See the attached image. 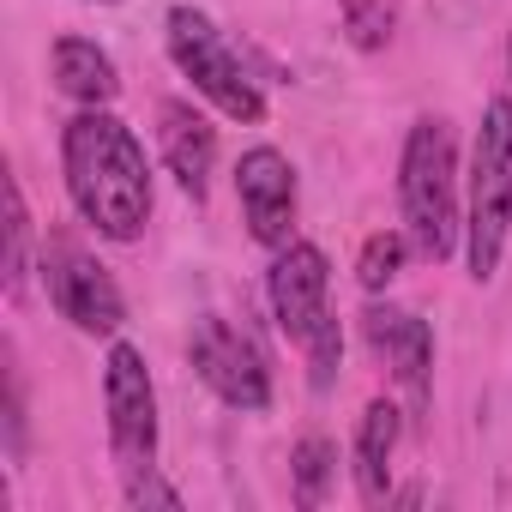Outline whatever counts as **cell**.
Returning a JSON list of instances; mask_svg holds the SVG:
<instances>
[{
  "label": "cell",
  "instance_id": "obj_1",
  "mask_svg": "<svg viewBox=\"0 0 512 512\" xmlns=\"http://www.w3.org/2000/svg\"><path fill=\"white\" fill-rule=\"evenodd\" d=\"M61 169L79 217L109 241H139L151 223V163L133 127L109 109H79L61 133Z\"/></svg>",
  "mask_w": 512,
  "mask_h": 512
},
{
  "label": "cell",
  "instance_id": "obj_2",
  "mask_svg": "<svg viewBox=\"0 0 512 512\" xmlns=\"http://www.w3.org/2000/svg\"><path fill=\"white\" fill-rule=\"evenodd\" d=\"M266 296H272V320L284 326V338L308 356L314 392H326L338 380V362H344V332H338V314H332V266H326V253L314 241L278 247Z\"/></svg>",
  "mask_w": 512,
  "mask_h": 512
},
{
  "label": "cell",
  "instance_id": "obj_3",
  "mask_svg": "<svg viewBox=\"0 0 512 512\" xmlns=\"http://www.w3.org/2000/svg\"><path fill=\"white\" fill-rule=\"evenodd\" d=\"M398 205H404V235L422 260H446L458 247V145L440 115H422L404 139L398 157Z\"/></svg>",
  "mask_w": 512,
  "mask_h": 512
},
{
  "label": "cell",
  "instance_id": "obj_4",
  "mask_svg": "<svg viewBox=\"0 0 512 512\" xmlns=\"http://www.w3.org/2000/svg\"><path fill=\"white\" fill-rule=\"evenodd\" d=\"M506 229H512V97H494L482 109L464 175V260L476 284L500 272Z\"/></svg>",
  "mask_w": 512,
  "mask_h": 512
},
{
  "label": "cell",
  "instance_id": "obj_5",
  "mask_svg": "<svg viewBox=\"0 0 512 512\" xmlns=\"http://www.w3.org/2000/svg\"><path fill=\"white\" fill-rule=\"evenodd\" d=\"M163 37H169V61L181 67V79H187L217 115L247 121V127H253V121H266V97H260V85L247 79L241 55L223 43V31H217L199 7H169Z\"/></svg>",
  "mask_w": 512,
  "mask_h": 512
},
{
  "label": "cell",
  "instance_id": "obj_6",
  "mask_svg": "<svg viewBox=\"0 0 512 512\" xmlns=\"http://www.w3.org/2000/svg\"><path fill=\"white\" fill-rule=\"evenodd\" d=\"M43 284H49L55 314L73 320L85 338H115L127 326V302H121L109 266L91 260L73 235H49V247H43Z\"/></svg>",
  "mask_w": 512,
  "mask_h": 512
},
{
  "label": "cell",
  "instance_id": "obj_7",
  "mask_svg": "<svg viewBox=\"0 0 512 512\" xmlns=\"http://www.w3.org/2000/svg\"><path fill=\"white\" fill-rule=\"evenodd\" d=\"M187 356L199 368V380L229 404V410H266L272 404V368H266V350L253 344V332H241L235 320L223 314H199L193 320V338H187Z\"/></svg>",
  "mask_w": 512,
  "mask_h": 512
},
{
  "label": "cell",
  "instance_id": "obj_8",
  "mask_svg": "<svg viewBox=\"0 0 512 512\" xmlns=\"http://www.w3.org/2000/svg\"><path fill=\"white\" fill-rule=\"evenodd\" d=\"M103 404H109V446L121 476L157 470V386L133 344H109L103 362Z\"/></svg>",
  "mask_w": 512,
  "mask_h": 512
},
{
  "label": "cell",
  "instance_id": "obj_9",
  "mask_svg": "<svg viewBox=\"0 0 512 512\" xmlns=\"http://www.w3.org/2000/svg\"><path fill=\"white\" fill-rule=\"evenodd\" d=\"M235 193H241V217L247 235L260 247H290L296 241V163L278 145H253L235 163Z\"/></svg>",
  "mask_w": 512,
  "mask_h": 512
},
{
  "label": "cell",
  "instance_id": "obj_10",
  "mask_svg": "<svg viewBox=\"0 0 512 512\" xmlns=\"http://www.w3.org/2000/svg\"><path fill=\"white\" fill-rule=\"evenodd\" d=\"M362 338H368V350L392 368L404 404L422 416L428 398H434V332H428V320L410 314V308L374 302V308H362Z\"/></svg>",
  "mask_w": 512,
  "mask_h": 512
},
{
  "label": "cell",
  "instance_id": "obj_11",
  "mask_svg": "<svg viewBox=\"0 0 512 512\" xmlns=\"http://www.w3.org/2000/svg\"><path fill=\"white\" fill-rule=\"evenodd\" d=\"M157 139H163L169 175H175L181 193L199 205V199L211 193V169H217V133H211V121H205L193 103L169 97V103L157 109Z\"/></svg>",
  "mask_w": 512,
  "mask_h": 512
},
{
  "label": "cell",
  "instance_id": "obj_12",
  "mask_svg": "<svg viewBox=\"0 0 512 512\" xmlns=\"http://www.w3.org/2000/svg\"><path fill=\"white\" fill-rule=\"evenodd\" d=\"M404 440V410L392 398H374L356 422V494L368 506L392 500V452Z\"/></svg>",
  "mask_w": 512,
  "mask_h": 512
},
{
  "label": "cell",
  "instance_id": "obj_13",
  "mask_svg": "<svg viewBox=\"0 0 512 512\" xmlns=\"http://www.w3.org/2000/svg\"><path fill=\"white\" fill-rule=\"evenodd\" d=\"M49 67H55V91L85 103V109H109L121 97V73H115L109 49H97L91 37H61Z\"/></svg>",
  "mask_w": 512,
  "mask_h": 512
},
{
  "label": "cell",
  "instance_id": "obj_14",
  "mask_svg": "<svg viewBox=\"0 0 512 512\" xmlns=\"http://www.w3.org/2000/svg\"><path fill=\"white\" fill-rule=\"evenodd\" d=\"M290 476H296V506H320L338 482V446L326 434H308L296 452H290Z\"/></svg>",
  "mask_w": 512,
  "mask_h": 512
},
{
  "label": "cell",
  "instance_id": "obj_15",
  "mask_svg": "<svg viewBox=\"0 0 512 512\" xmlns=\"http://www.w3.org/2000/svg\"><path fill=\"white\" fill-rule=\"evenodd\" d=\"M404 253H410V235H398V229H374V235L362 241V253H356V284H362L368 296H380V290L398 278Z\"/></svg>",
  "mask_w": 512,
  "mask_h": 512
},
{
  "label": "cell",
  "instance_id": "obj_16",
  "mask_svg": "<svg viewBox=\"0 0 512 512\" xmlns=\"http://www.w3.org/2000/svg\"><path fill=\"white\" fill-rule=\"evenodd\" d=\"M392 31H398V0H344V37H350L362 55L386 49Z\"/></svg>",
  "mask_w": 512,
  "mask_h": 512
},
{
  "label": "cell",
  "instance_id": "obj_17",
  "mask_svg": "<svg viewBox=\"0 0 512 512\" xmlns=\"http://www.w3.org/2000/svg\"><path fill=\"white\" fill-rule=\"evenodd\" d=\"M25 247H31V211H25V187H19V181H7V260H0V272H7V290H13V296L25 290V272H31Z\"/></svg>",
  "mask_w": 512,
  "mask_h": 512
},
{
  "label": "cell",
  "instance_id": "obj_18",
  "mask_svg": "<svg viewBox=\"0 0 512 512\" xmlns=\"http://www.w3.org/2000/svg\"><path fill=\"white\" fill-rule=\"evenodd\" d=\"M121 482H127V506H163V512L181 506V494H175L157 470H139V476H121Z\"/></svg>",
  "mask_w": 512,
  "mask_h": 512
},
{
  "label": "cell",
  "instance_id": "obj_19",
  "mask_svg": "<svg viewBox=\"0 0 512 512\" xmlns=\"http://www.w3.org/2000/svg\"><path fill=\"white\" fill-rule=\"evenodd\" d=\"M7 440H13V452H25V386H19V368L7 374Z\"/></svg>",
  "mask_w": 512,
  "mask_h": 512
},
{
  "label": "cell",
  "instance_id": "obj_20",
  "mask_svg": "<svg viewBox=\"0 0 512 512\" xmlns=\"http://www.w3.org/2000/svg\"><path fill=\"white\" fill-rule=\"evenodd\" d=\"M91 7H115V0H91Z\"/></svg>",
  "mask_w": 512,
  "mask_h": 512
}]
</instances>
